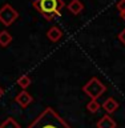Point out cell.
<instances>
[{
    "label": "cell",
    "instance_id": "cell-1",
    "mask_svg": "<svg viewBox=\"0 0 125 128\" xmlns=\"http://www.w3.org/2000/svg\"><path fill=\"white\" fill-rule=\"evenodd\" d=\"M27 128H72L52 107H47L39 114Z\"/></svg>",
    "mask_w": 125,
    "mask_h": 128
},
{
    "label": "cell",
    "instance_id": "cell-2",
    "mask_svg": "<svg viewBox=\"0 0 125 128\" xmlns=\"http://www.w3.org/2000/svg\"><path fill=\"white\" fill-rule=\"evenodd\" d=\"M32 6L40 15L44 16L48 22H51L53 18L61 15L65 3L64 0H33Z\"/></svg>",
    "mask_w": 125,
    "mask_h": 128
},
{
    "label": "cell",
    "instance_id": "cell-3",
    "mask_svg": "<svg viewBox=\"0 0 125 128\" xmlns=\"http://www.w3.org/2000/svg\"><path fill=\"white\" fill-rule=\"evenodd\" d=\"M107 91V87L100 82L97 78H92L85 83L83 87V92L91 98V100H97L104 92Z\"/></svg>",
    "mask_w": 125,
    "mask_h": 128
},
{
    "label": "cell",
    "instance_id": "cell-4",
    "mask_svg": "<svg viewBox=\"0 0 125 128\" xmlns=\"http://www.w3.org/2000/svg\"><path fill=\"white\" fill-rule=\"evenodd\" d=\"M17 18H19V12L11 4L7 3L0 8V23L4 24L5 27H9L11 24H13V22Z\"/></svg>",
    "mask_w": 125,
    "mask_h": 128
},
{
    "label": "cell",
    "instance_id": "cell-5",
    "mask_svg": "<svg viewBox=\"0 0 125 128\" xmlns=\"http://www.w3.org/2000/svg\"><path fill=\"white\" fill-rule=\"evenodd\" d=\"M15 102L17 103L21 108H27L32 102H33V98L31 96V94H28L27 91L23 90L21 92H19V94L15 96Z\"/></svg>",
    "mask_w": 125,
    "mask_h": 128
},
{
    "label": "cell",
    "instance_id": "cell-6",
    "mask_svg": "<svg viewBox=\"0 0 125 128\" xmlns=\"http://www.w3.org/2000/svg\"><path fill=\"white\" fill-rule=\"evenodd\" d=\"M101 108L107 112L108 115H111V114H113V112H116L119 110V102H116L113 98H108L103 102Z\"/></svg>",
    "mask_w": 125,
    "mask_h": 128
},
{
    "label": "cell",
    "instance_id": "cell-7",
    "mask_svg": "<svg viewBox=\"0 0 125 128\" xmlns=\"http://www.w3.org/2000/svg\"><path fill=\"white\" fill-rule=\"evenodd\" d=\"M96 127H97V128H116V127H117V123L113 120V118H112V116L104 115L103 118L97 122Z\"/></svg>",
    "mask_w": 125,
    "mask_h": 128
},
{
    "label": "cell",
    "instance_id": "cell-8",
    "mask_svg": "<svg viewBox=\"0 0 125 128\" xmlns=\"http://www.w3.org/2000/svg\"><path fill=\"white\" fill-rule=\"evenodd\" d=\"M67 8L72 15H80L84 11V4H83L81 0H71V2L68 3Z\"/></svg>",
    "mask_w": 125,
    "mask_h": 128
},
{
    "label": "cell",
    "instance_id": "cell-9",
    "mask_svg": "<svg viewBox=\"0 0 125 128\" xmlns=\"http://www.w3.org/2000/svg\"><path fill=\"white\" fill-rule=\"evenodd\" d=\"M47 38L49 39L52 43H56L63 38V31L60 30V27H57V26H52L47 32Z\"/></svg>",
    "mask_w": 125,
    "mask_h": 128
},
{
    "label": "cell",
    "instance_id": "cell-10",
    "mask_svg": "<svg viewBox=\"0 0 125 128\" xmlns=\"http://www.w3.org/2000/svg\"><path fill=\"white\" fill-rule=\"evenodd\" d=\"M12 43V35L8 31H0V47H8Z\"/></svg>",
    "mask_w": 125,
    "mask_h": 128
},
{
    "label": "cell",
    "instance_id": "cell-11",
    "mask_svg": "<svg viewBox=\"0 0 125 128\" xmlns=\"http://www.w3.org/2000/svg\"><path fill=\"white\" fill-rule=\"evenodd\" d=\"M0 128H20V124L13 118H7L0 124Z\"/></svg>",
    "mask_w": 125,
    "mask_h": 128
},
{
    "label": "cell",
    "instance_id": "cell-12",
    "mask_svg": "<svg viewBox=\"0 0 125 128\" xmlns=\"http://www.w3.org/2000/svg\"><path fill=\"white\" fill-rule=\"evenodd\" d=\"M17 86H20L24 91H25L27 88L31 86V78H29L28 75H23V76H20V78L17 79Z\"/></svg>",
    "mask_w": 125,
    "mask_h": 128
},
{
    "label": "cell",
    "instance_id": "cell-13",
    "mask_svg": "<svg viewBox=\"0 0 125 128\" xmlns=\"http://www.w3.org/2000/svg\"><path fill=\"white\" fill-rule=\"evenodd\" d=\"M87 108L89 112H92V114H96V112H99V110L101 108V104H100L97 100H91V102L87 104Z\"/></svg>",
    "mask_w": 125,
    "mask_h": 128
},
{
    "label": "cell",
    "instance_id": "cell-14",
    "mask_svg": "<svg viewBox=\"0 0 125 128\" xmlns=\"http://www.w3.org/2000/svg\"><path fill=\"white\" fill-rule=\"evenodd\" d=\"M116 8H117V11L120 12V15L124 14L125 12V0H120L117 3V6H116Z\"/></svg>",
    "mask_w": 125,
    "mask_h": 128
},
{
    "label": "cell",
    "instance_id": "cell-15",
    "mask_svg": "<svg viewBox=\"0 0 125 128\" xmlns=\"http://www.w3.org/2000/svg\"><path fill=\"white\" fill-rule=\"evenodd\" d=\"M119 40H120V42H121V43L124 44V46H125V28H124V30L119 34Z\"/></svg>",
    "mask_w": 125,
    "mask_h": 128
},
{
    "label": "cell",
    "instance_id": "cell-16",
    "mask_svg": "<svg viewBox=\"0 0 125 128\" xmlns=\"http://www.w3.org/2000/svg\"><path fill=\"white\" fill-rule=\"evenodd\" d=\"M4 95V90H3V88L1 87H0V98H1V96Z\"/></svg>",
    "mask_w": 125,
    "mask_h": 128
},
{
    "label": "cell",
    "instance_id": "cell-17",
    "mask_svg": "<svg viewBox=\"0 0 125 128\" xmlns=\"http://www.w3.org/2000/svg\"><path fill=\"white\" fill-rule=\"evenodd\" d=\"M120 16H121V19H123L124 22H125V12H124V14H121V15H120Z\"/></svg>",
    "mask_w": 125,
    "mask_h": 128
}]
</instances>
